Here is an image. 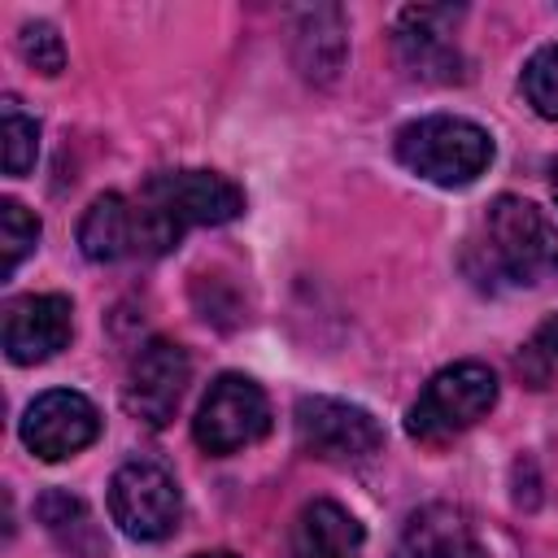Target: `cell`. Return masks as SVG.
Listing matches in <instances>:
<instances>
[{"label": "cell", "instance_id": "cell-1", "mask_svg": "<svg viewBox=\"0 0 558 558\" xmlns=\"http://www.w3.org/2000/svg\"><path fill=\"white\" fill-rule=\"evenodd\" d=\"M397 161L436 187H466L488 170L493 135L480 122L453 113L414 118L397 131Z\"/></svg>", "mask_w": 558, "mask_h": 558}, {"label": "cell", "instance_id": "cell-2", "mask_svg": "<svg viewBox=\"0 0 558 558\" xmlns=\"http://www.w3.org/2000/svg\"><path fill=\"white\" fill-rule=\"evenodd\" d=\"M484 262L519 288L545 283L558 275V227L523 196H497L480 222Z\"/></svg>", "mask_w": 558, "mask_h": 558}, {"label": "cell", "instance_id": "cell-3", "mask_svg": "<svg viewBox=\"0 0 558 558\" xmlns=\"http://www.w3.org/2000/svg\"><path fill=\"white\" fill-rule=\"evenodd\" d=\"M497 405V375L484 362H453L436 371L405 414V432L418 445H449L471 432Z\"/></svg>", "mask_w": 558, "mask_h": 558}, {"label": "cell", "instance_id": "cell-4", "mask_svg": "<svg viewBox=\"0 0 558 558\" xmlns=\"http://www.w3.org/2000/svg\"><path fill=\"white\" fill-rule=\"evenodd\" d=\"M109 519L131 541H166L183 519L179 480L153 458L122 462L109 480Z\"/></svg>", "mask_w": 558, "mask_h": 558}, {"label": "cell", "instance_id": "cell-5", "mask_svg": "<svg viewBox=\"0 0 558 558\" xmlns=\"http://www.w3.org/2000/svg\"><path fill=\"white\" fill-rule=\"evenodd\" d=\"M266 432H270V401L257 379L235 375V371H227L209 384V392L201 397L196 418H192L196 445L214 458L240 453V449L257 445Z\"/></svg>", "mask_w": 558, "mask_h": 558}, {"label": "cell", "instance_id": "cell-6", "mask_svg": "<svg viewBox=\"0 0 558 558\" xmlns=\"http://www.w3.org/2000/svg\"><path fill=\"white\" fill-rule=\"evenodd\" d=\"M140 201L174 235L187 227H222L244 214V192L218 170H161L144 183Z\"/></svg>", "mask_w": 558, "mask_h": 558}, {"label": "cell", "instance_id": "cell-7", "mask_svg": "<svg viewBox=\"0 0 558 558\" xmlns=\"http://www.w3.org/2000/svg\"><path fill=\"white\" fill-rule=\"evenodd\" d=\"M296 440L310 458L323 462H366L384 449V427L371 410L340 397H301L296 401Z\"/></svg>", "mask_w": 558, "mask_h": 558}, {"label": "cell", "instance_id": "cell-8", "mask_svg": "<svg viewBox=\"0 0 558 558\" xmlns=\"http://www.w3.org/2000/svg\"><path fill=\"white\" fill-rule=\"evenodd\" d=\"M22 445L44 458V462H61V458H74L78 449H87L96 436H100V414L96 405L74 392V388H48L39 392L26 410H22Z\"/></svg>", "mask_w": 558, "mask_h": 558}, {"label": "cell", "instance_id": "cell-9", "mask_svg": "<svg viewBox=\"0 0 558 558\" xmlns=\"http://www.w3.org/2000/svg\"><path fill=\"white\" fill-rule=\"evenodd\" d=\"M187 379H192V357L183 344L174 340H148L135 357H131V371H126V388H122V401L126 410L148 423V427H166L187 392Z\"/></svg>", "mask_w": 558, "mask_h": 558}, {"label": "cell", "instance_id": "cell-10", "mask_svg": "<svg viewBox=\"0 0 558 558\" xmlns=\"http://www.w3.org/2000/svg\"><path fill=\"white\" fill-rule=\"evenodd\" d=\"M462 9L445 4H414L397 17V61L405 65L410 78L423 83H453L462 78V52L453 39V22Z\"/></svg>", "mask_w": 558, "mask_h": 558}, {"label": "cell", "instance_id": "cell-11", "mask_svg": "<svg viewBox=\"0 0 558 558\" xmlns=\"http://www.w3.org/2000/svg\"><path fill=\"white\" fill-rule=\"evenodd\" d=\"M74 305L61 292H31L4 310V357L13 366H35L57 357L70 344Z\"/></svg>", "mask_w": 558, "mask_h": 558}, {"label": "cell", "instance_id": "cell-12", "mask_svg": "<svg viewBox=\"0 0 558 558\" xmlns=\"http://www.w3.org/2000/svg\"><path fill=\"white\" fill-rule=\"evenodd\" d=\"M392 558H488V549L462 510L436 501L405 519Z\"/></svg>", "mask_w": 558, "mask_h": 558}, {"label": "cell", "instance_id": "cell-13", "mask_svg": "<svg viewBox=\"0 0 558 558\" xmlns=\"http://www.w3.org/2000/svg\"><path fill=\"white\" fill-rule=\"evenodd\" d=\"M78 248L87 262H118V257H144V222L140 205H131L118 192H105L87 205L78 222Z\"/></svg>", "mask_w": 558, "mask_h": 558}, {"label": "cell", "instance_id": "cell-14", "mask_svg": "<svg viewBox=\"0 0 558 558\" xmlns=\"http://www.w3.org/2000/svg\"><path fill=\"white\" fill-rule=\"evenodd\" d=\"M292 558H366V532L340 501L301 506L288 541Z\"/></svg>", "mask_w": 558, "mask_h": 558}, {"label": "cell", "instance_id": "cell-15", "mask_svg": "<svg viewBox=\"0 0 558 558\" xmlns=\"http://www.w3.org/2000/svg\"><path fill=\"white\" fill-rule=\"evenodd\" d=\"M39 523L48 527V536L65 549V554H78V558H96L100 554V532L92 523V510L83 506V497L65 493V488H48L35 506Z\"/></svg>", "mask_w": 558, "mask_h": 558}, {"label": "cell", "instance_id": "cell-16", "mask_svg": "<svg viewBox=\"0 0 558 558\" xmlns=\"http://www.w3.org/2000/svg\"><path fill=\"white\" fill-rule=\"evenodd\" d=\"M331 17V9H314V13H305L301 17V31H296V48H301V70L310 74V78H336V65L323 57V48L336 57V61H344V26L336 22L331 31H323V22Z\"/></svg>", "mask_w": 558, "mask_h": 558}, {"label": "cell", "instance_id": "cell-17", "mask_svg": "<svg viewBox=\"0 0 558 558\" xmlns=\"http://www.w3.org/2000/svg\"><path fill=\"white\" fill-rule=\"evenodd\" d=\"M0 140H4V174L22 179L39 153V122L31 113H22L13 96H4V105H0Z\"/></svg>", "mask_w": 558, "mask_h": 558}, {"label": "cell", "instance_id": "cell-18", "mask_svg": "<svg viewBox=\"0 0 558 558\" xmlns=\"http://www.w3.org/2000/svg\"><path fill=\"white\" fill-rule=\"evenodd\" d=\"M35 244H39V218L22 201L4 196L0 201V253H4L0 257V275L9 279L22 266V257L35 253Z\"/></svg>", "mask_w": 558, "mask_h": 558}, {"label": "cell", "instance_id": "cell-19", "mask_svg": "<svg viewBox=\"0 0 558 558\" xmlns=\"http://www.w3.org/2000/svg\"><path fill=\"white\" fill-rule=\"evenodd\" d=\"M523 96L545 118L558 122V44H545L523 65Z\"/></svg>", "mask_w": 558, "mask_h": 558}, {"label": "cell", "instance_id": "cell-20", "mask_svg": "<svg viewBox=\"0 0 558 558\" xmlns=\"http://www.w3.org/2000/svg\"><path fill=\"white\" fill-rule=\"evenodd\" d=\"M17 52L39 74H61L65 70V39L57 35L52 22H26L22 35H17Z\"/></svg>", "mask_w": 558, "mask_h": 558}, {"label": "cell", "instance_id": "cell-21", "mask_svg": "<svg viewBox=\"0 0 558 558\" xmlns=\"http://www.w3.org/2000/svg\"><path fill=\"white\" fill-rule=\"evenodd\" d=\"M554 366H558V314H549L519 353V371L532 379V388H541Z\"/></svg>", "mask_w": 558, "mask_h": 558}, {"label": "cell", "instance_id": "cell-22", "mask_svg": "<svg viewBox=\"0 0 558 558\" xmlns=\"http://www.w3.org/2000/svg\"><path fill=\"white\" fill-rule=\"evenodd\" d=\"M192 558H235L231 549H209V554H192Z\"/></svg>", "mask_w": 558, "mask_h": 558}, {"label": "cell", "instance_id": "cell-23", "mask_svg": "<svg viewBox=\"0 0 558 558\" xmlns=\"http://www.w3.org/2000/svg\"><path fill=\"white\" fill-rule=\"evenodd\" d=\"M549 187H554V201H558V161L549 166Z\"/></svg>", "mask_w": 558, "mask_h": 558}]
</instances>
